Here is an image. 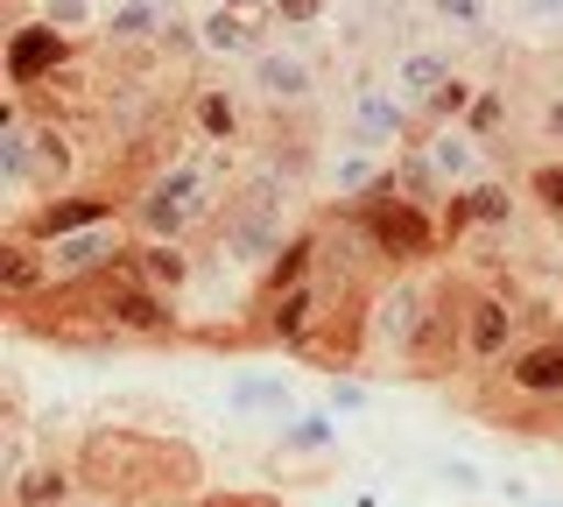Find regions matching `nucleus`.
I'll use <instances>...</instances> for the list:
<instances>
[{"label":"nucleus","instance_id":"nucleus-24","mask_svg":"<svg viewBox=\"0 0 563 507\" xmlns=\"http://www.w3.org/2000/svg\"><path fill=\"white\" fill-rule=\"evenodd\" d=\"M128 225H134V240H190V212L176 198H163L155 184H141L128 198Z\"/></svg>","mask_w":563,"mask_h":507},{"label":"nucleus","instance_id":"nucleus-8","mask_svg":"<svg viewBox=\"0 0 563 507\" xmlns=\"http://www.w3.org/2000/svg\"><path fill=\"white\" fill-rule=\"evenodd\" d=\"M345 142L395 155V148L422 142V113L401 92H387V85H352V99H345Z\"/></svg>","mask_w":563,"mask_h":507},{"label":"nucleus","instance_id":"nucleus-16","mask_svg":"<svg viewBox=\"0 0 563 507\" xmlns=\"http://www.w3.org/2000/svg\"><path fill=\"white\" fill-rule=\"evenodd\" d=\"M219 401L233 416H261V423H282V416L303 409V401H296V381L275 374V366H240V374L219 388Z\"/></svg>","mask_w":563,"mask_h":507},{"label":"nucleus","instance_id":"nucleus-31","mask_svg":"<svg viewBox=\"0 0 563 507\" xmlns=\"http://www.w3.org/2000/svg\"><path fill=\"white\" fill-rule=\"evenodd\" d=\"M457 128H472L493 148V134H507V92H500V85H479V99H472V113L457 120Z\"/></svg>","mask_w":563,"mask_h":507},{"label":"nucleus","instance_id":"nucleus-35","mask_svg":"<svg viewBox=\"0 0 563 507\" xmlns=\"http://www.w3.org/2000/svg\"><path fill=\"white\" fill-rule=\"evenodd\" d=\"M521 29H563V0H515Z\"/></svg>","mask_w":563,"mask_h":507},{"label":"nucleus","instance_id":"nucleus-15","mask_svg":"<svg viewBox=\"0 0 563 507\" xmlns=\"http://www.w3.org/2000/svg\"><path fill=\"white\" fill-rule=\"evenodd\" d=\"M339 459V409H296L275 423V465H331Z\"/></svg>","mask_w":563,"mask_h":507},{"label":"nucleus","instance_id":"nucleus-18","mask_svg":"<svg viewBox=\"0 0 563 507\" xmlns=\"http://www.w3.org/2000/svg\"><path fill=\"white\" fill-rule=\"evenodd\" d=\"M451 71H457V57H451L444 43H401L395 57H387V92H401L422 113V99H430Z\"/></svg>","mask_w":563,"mask_h":507},{"label":"nucleus","instance_id":"nucleus-3","mask_svg":"<svg viewBox=\"0 0 563 507\" xmlns=\"http://www.w3.org/2000/svg\"><path fill=\"white\" fill-rule=\"evenodd\" d=\"M92 296H99L106 324L120 331V345H184V339H190V324H184V296L141 283L134 261H128V268H113V275H99Z\"/></svg>","mask_w":563,"mask_h":507},{"label":"nucleus","instance_id":"nucleus-21","mask_svg":"<svg viewBox=\"0 0 563 507\" xmlns=\"http://www.w3.org/2000/svg\"><path fill=\"white\" fill-rule=\"evenodd\" d=\"M0 494H8V500H22V507H70V500L85 494V480H78V465H70V459L43 451V459H35V465H29L14 486H0Z\"/></svg>","mask_w":563,"mask_h":507},{"label":"nucleus","instance_id":"nucleus-32","mask_svg":"<svg viewBox=\"0 0 563 507\" xmlns=\"http://www.w3.org/2000/svg\"><path fill=\"white\" fill-rule=\"evenodd\" d=\"M198 507H289L275 486H205Z\"/></svg>","mask_w":563,"mask_h":507},{"label":"nucleus","instance_id":"nucleus-37","mask_svg":"<svg viewBox=\"0 0 563 507\" xmlns=\"http://www.w3.org/2000/svg\"><path fill=\"white\" fill-rule=\"evenodd\" d=\"M70 507H128V500H113V494H92V486H85V494L70 500Z\"/></svg>","mask_w":563,"mask_h":507},{"label":"nucleus","instance_id":"nucleus-5","mask_svg":"<svg viewBox=\"0 0 563 507\" xmlns=\"http://www.w3.org/2000/svg\"><path fill=\"white\" fill-rule=\"evenodd\" d=\"M430 283L422 268H387V283H374V304H366V360H409L422 310H430Z\"/></svg>","mask_w":563,"mask_h":507},{"label":"nucleus","instance_id":"nucleus-30","mask_svg":"<svg viewBox=\"0 0 563 507\" xmlns=\"http://www.w3.org/2000/svg\"><path fill=\"white\" fill-rule=\"evenodd\" d=\"M430 22L451 29V36H486L493 8H486V0H430Z\"/></svg>","mask_w":563,"mask_h":507},{"label":"nucleus","instance_id":"nucleus-6","mask_svg":"<svg viewBox=\"0 0 563 507\" xmlns=\"http://www.w3.org/2000/svg\"><path fill=\"white\" fill-rule=\"evenodd\" d=\"M70 57H78V36H64V29H49L43 14H29V22L8 29V49H0V78H8V92H43L49 78L70 71Z\"/></svg>","mask_w":563,"mask_h":507},{"label":"nucleus","instance_id":"nucleus-1","mask_svg":"<svg viewBox=\"0 0 563 507\" xmlns=\"http://www.w3.org/2000/svg\"><path fill=\"white\" fill-rule=\"evenodd\" d=\"M78 480L92 494H113L128 507H163V500H198L205 494V459L198 444L169 430H128V423H92L70 451Z\"/></svg>","mask_w":563,"mask_h":507},{"label":"nucleus","instance_id":"nucleus-36","mask_svg":"<svg viewBox=\"0 0 563 507\" xmlns=\"http://www.w3.org/2000/svg\"><path fill=\"white\" fill-rule=\"evenodd\" d=\"M542 142H563V99H542Z\"/></svg>","mask_w":563,"mask_h":507},{"label":"nucleus","instance_id":"nucleus-14","mask_svg":"<svg viewBox=\"0 0 563 507\" xmlns=\"http://www.w3.org/2000/svg\"><path fill=\"white\" fill-rule=\"evenodd\" d=\"M387 169H395V155L387 148H360V142H339L324 155V163H317V190H324L331 205H360L366 190H374Z\"/></svg>","mask_w":563,"mask_h":507},{"label":"nucleus","instance_id":"nucleus-28","mask_svg":"<svg viewBox=\"0 0 563 507\" xmlns=\"http://www.w3.org/2000/svg\"><path fill=\"white\" fill-rule=\"evenodd\" d=\"M430 472H437V486H444V494H457V500H486V494H493V472L472 465V459H457V451H444Z\"/></svg>","mask_w":563,"mask_h":507},{"label":"nucleus","instance_id":"nucleus-19","mask_svg":"<svg viewBox=\"0 0 563 507\" xmlns=\"http://www.w3.org/2000/svg\"><path fill=\"white\" fill-rule=\"evenodd\" d=\"M176 0H106V22H99V43L106 49H155L169 29Z\"/></svg>","mask_w":563,"mask_h":507},{"label":"nucleus","instance_id":"nucleus-25","mask_svg":"<svg viewBox=\"0 0 563 507\" xmlns=\"http://www.w3.org/2000/svg\"><path fill=\"white\" fill-rule=\"evenodd\" d=\"M395 190H401V198H416V205H430V212H444V198H451V184L437 177V163H430V148H422V142L395 148Z\"/></svg>","mask_w":563,"mask_h":507},{"label":"nucleus","instance_id":"nucleus-11","mask_svg":"<svg viewBox=\"0 0 563 507\" xmlns=\"http://www.w3.org/2000/svg\"><path fill=\"white\" fill-rule=\"evenodd\" d=\"M64 190H78V142H70V128L49 120V107H43L35 113V155H29V205L64 198Z\"/></svg>","mask_w":563,"mask_h":507},{"label":"nucleus","instance_id":"nucleus-39","mask_svg":"<svg viewBox=\"0 0 563 507\" xmlns=\"http://www.w3.org/2000/svg\"><path fill=\"white\" fill-rule=\"evenodd\" d=\"M536 507H556V500H536Z\"/></svg>","mask_w":563,"mask_h":507},{"label":"nucleus","instance_id":"nucleus-10","mask_svg":"<svg viewBox=\"0 0 563 507\" xmlns=\"http://www.w3.org/2000/svg\"><path fill=\"white\" fill-rule=\"evenodd\" d=\"M106 219H128V198H113V190H64V198H43L29 212H8V225H22L43 247L64 233H85V225H106Z\"/></svg>","mask_w":563,"mask_h":507},{"label":"nucleus","instance_id":"nucleus-12","mask_svg":"<svg viewBox=\"0 0 563 507\" xmlns=\"http://www.w3.org/2000/svg\"><path fill=\"white\" fill-rule=\"evenodd\" d=\"M515 324H521L515 296L472 289V310H465V360H472V366H500L507 353H515Z\"/></svg>","mask_w":563,"mask_h":507},{"label":"nucleus","instance_id":"nucleus-33","mask_svg":"<svg viewBox=\"0 0 563 507\" xmlns=\"http://www.w3.org/2000/svg\"><path fill=\"white\" fill-rule=\"evenodd\" d=\"M324 401L339 416H360V409H374V388H366L360 374H324Z\"/></svg>","mask_w":563,"mask_h":507},{"label":"nucleus","instance_id":"nucleus-4","mask_svg":"<svg viewBox=\"0 0 563 507\" xmlns=\"http://www.w3.org/2000/svg\"><path fill=\"white\" fill-rule=\"evenodd\" d=\"M465 310H472V289L457 275H437L430 283V310H422V331L401 360L409 381H451L465 366Z\"/></svg>","mask_w":563,"mask_h":507},{"label":"nucleus","instance_id":"nucleus-38","mask_svg":"<svg viewBox=\"0 0 563 507\" xmlns=\"http://www.w3.org/2000/svg\"><path fill=\"white\" fill-rule=\"evenodd\" d=\"M163 507H198V500H163Z\"/></svg>","mask_w":563,"mask_h":507},{"label":"nucleus","instance_id":"nucleus-22","mask_svg":"<svg viewBox=\"0 0 563 507\" xmlns=\"http://www.w3.org/2000/svg\"><path fill=\"white\" fill-rule=\"evenodd\" d=\"M134 275L169 296H190V283H198V254L184 247V240H134Z\"/></svg>","mask_w":563,"mask_h":507},{"label":"nucleus","instance_id":"nucleus-26","mask_svg":"<svg viewBox=\"0 0 563 507\" xmlns=\"http://www.w3.org/2000/svg\"><path fill=\"white\" fill-rule=\"evenodd\" d=\"M472 99H479V78H472V71H451L430 99H422V128H457V120L472 113Z\"/></svg>","mask_w":563,"mask_h":507},{"label":"nucleus","instance_id":"nucleus-34","mask_svg":"<svg viewBox=\"0 0 563 507\" xmlns=\"http://www.w3.org/2000/svg\"><path fill=\"white\" fill-rule=\"evenodd\" d=\"M331 14V0H275V22L282 29H317Z\"/></svg>","mask_w":563,"mask_h":507},{"label":"nucleus","instance_id":"nucleus-20","mask_svg":"<svg viewBox=\"0 0 563 507\" xmlns=\"http://www.w3.org/2000/svg\"><path fill=\"white\" fill-rule=\"evenodd\" d=\"M0 289H8V304H29V296L49 289L43 240H29L22 225H8V233H0Z\"/></svg>","mask_w":563,"mask_h":507},{"label":"nucleus","instance_id":"nucleus-7","mask_svg":"<svg viewBox=\"0 0 563 507\" xmlns=\"http://www.w3.org/2000/svg\"><path fill=\"white\" fill-rule=\"evenodd\" d=\"M43 261H49V283H99V275L134 261V225L106 219V225H85V233H64L43 247Z\"/></svg>","mask_w":563,"mask_h":507},{"label":"nucleus","instance_id":"nucleus-13","mask_svg":"<svg viewBox=\"0 0 563 507\" xmlns=\"http://www.w3.org/2000/svg\"><path fill=\"white\" fill-rule=\"evenodd\" d=\"M437 219H444V247H457V240L479 233V225H507V219H515V184H507V177H479V184L451 190Z\"/></svg>","mask_w":563,"mask_h":507},{"label":"nucleus","instance_id":"nucleus-27","mask_svg":"<svg viewBox=\"0 0 563 507\" xmlns=\"http://www.w3.org/2000/svg\"><path fill=\"white\" fill-rule=\"evenodd\" d=\"M35 14H43L49 29H64V36H99V22H106V0H35Z\"/></svg>","mask_w":563,"mask_h":507},{"label":"nucleus","instance_id":"nucleus-2","mask_svg":"<svg viewBox=\"0 0 563 507\" xmlns=\"http://www.w3.org/2000/svg\"><path fill=\"white\" fill-rule=\"evenodd\" d=\"M352 219H360V233L374 240V254H380V268H430L437 254H451L444 247V219L430 212V205H416V198H401L395 190V169L366 190L360 205H345Z\"/></svg>","mask_w":563,"mask_h":507},{"label":"nucleus","instance_id":"nucleus-23","mask_svg":"<svg viewBox=\"0 0 563 507\" xmlns=\"http://www.w3.org/2000/svg\"><path fill=\"white\" fill-rule=\"evenodd\" d=\"M190 128H198V142H211V148L246 142V113L225 85H198V92H190Z\"/></svg>","mask_w":563,"mask_h":507},{"label":"nucleus","instance_id":"nucleus-17","mask_svg":"<svg viewBox=\"0 0 563 507\" xmlns=\"http://www.w3.org/2000/svg\"><path fill=\"white\" fill-rule=\"evenodd\" d=\"M422 148H430L437 177H444L451 190H465V184H479V177H500V169H493V148L472 128H422Z\"/></svg>","mask_w":563,"mask_h":507},{"label":"nucleus","instance_id":"nucleus-9","mask_svg":"<svg viewBox=\"0 0 563 507\" xmlns=\"http://www.w3.org/2000/svg\"><path fill=\"white\" fill-rule=\"evenodd\" d=\"M317 85H324L317 57H303V49H289V43H268L254 64H246V92H254L268 113H296V107H310Z\"/></svg>","mask_w":563,"mask_h":507},{"label":"nucleus","instance_id":"nucleus-29","mask_svg":"<svg viewBox=\"0 0 563 507\" xmlns=\"http://www.w3.org/2000/svg\"><path fill=\"white\" fill-rule=\"evenodd\" d=\"M528 205H536V212L563 233V155H550V163L528 169Z\"/></svg>","mask_w":563,"mask_h":507}]
</instances>
